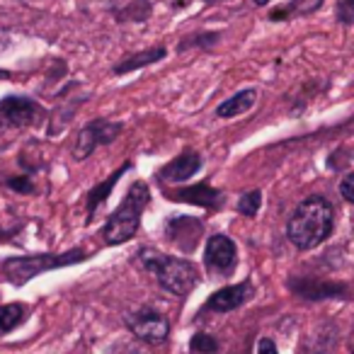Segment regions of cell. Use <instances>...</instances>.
I'll use <instances>...</instances> for the list:
<instances>
[{"label": "cell", "mask_w": 354, "mask_h": 354, "mask_svg": "<svg viewBox=\"0 0 354 354\" xmlns=\"http://www.w3.org/2000/svg\"><path fill=\"white\" fill-rule=\"evenodd\" d=\"M151 192L143 183H133L129 189L127 199L117 207V212L107 218L102 228V238L107 245H122V243L131 241L138 231V223H141V214L146 209Z\"/></svg>", "instance_id": "7a4b0ae2"}, {"label": "cell", "mask_w": 354, "mask_h": 354, "mask_svg": "<svg viewBox=\"0 0 354 354\" xmlns=\"http://www.w3.org/2000/svg\"><path fill=\"white\" fill-rule=\"evenodd\" d=\"M85 252L83 250H68L64 255H30V257H8L0 270L12 284L22 286L30 279H35L37 274H44L49 270H59V267H68L75 262H83Z\"/></svg>", "instance_id": "277c9868"}, {"label": "cell", "mask_w": 354, "mask_h": 354, "mask_svg": "<svg viewBox=\"0 0 354 354\" xmlns=\"http://www.w3.org/2000/svg\"><path fill=\"white\" fill-rule=\"evenodd\" d=\"M8 187L15 189V192H22V194L35 192V185H32L27 177H12V180H8Z\"/></svg>", "instance_id": "d6986e66"}, {"label": "cell", "mask_w": 354, "mask_h": 354, "mask_svg": "<svg viewBox=\"0 0 354 354\" xmlns=\"http://www.w3.org/2000/svg\"><path fill=\"white\" fill-rule=\"evenodd\" d=\"M257 354H279L274 347V342H272L270 337H262L260 342H257Z\"/></svg>", "instance_id": "44dd1931"}, {"label": "cell", "mask_w": 354, "mask_h": 354, "mask_svg": "<svg viewBox=\"0 0 354 354\" xmlns=\"http://www.w3.org/2000/svg\"><path fill=\"white\" fill-rule=\"evenodd\" d=\"M119 131H122V124H114V122H102V119H97V122H90L85 129H80L78 138H75V146H73V156L75 160H85L88 156H93V151L97 146H107V143H112L114 138L119 136Z\"/></svg>", "instance_id": "5b68a950"}, {"label": "cell", "mask_w": 354, "mask_h": 354, "mask_svg": "<svg viewBox=\"0 0 354 354\" xmlns=\"http://www.w3.org/2000/svg\"><path fill=\"white\" fill-rule=\"evenodd\" d=\"M252 3H255V6H267L270 0H252Z\"/></svg>", "instance_id": "7402d4cb"}, {"label": "cell", "mask_w": 354, "mask_h": 354, "mask_svg": "<svg viewBox=\"0 0 354 354\" xmlns=\"http://www.w3.org/2000/svg\"><path fill=\"white\" fill-rule=\"evenodd\" d=\"M199 167H202V158L194 151H187V153H183V156H177L175 160L167 162V165L158 172V177H160L162 183H172V185L187 183L189 177L197 175Z\"/></svg>", "instance_id": "9c48e42d"}, {"label": "cell", "mask_w": 354, "mask_h": 354, "mask_svg": "<svg viewBox=\"0 0 354 354\" xmlns=\"http://www.w3.org/2000/svg\"><path fill=\"white\" fill-rule=\"evenodd\" d=\"M0 78H8V73H6V71H0Z\"/></svg>", "instance_id": "603a6c76"}, {"label": "cell", "mask_w": 354, "mask_h": 354, "mask_svg": "<svg viewBox=\"0 0 354 354\" xmlns=\"http://www.w3.org/2000/svg\"><path fill=\"white\" fill-rule=\"evenodd\" d=\"M252 294V286L248 281L243 284H233V286H223V289L214 291L207 301L209 310H216V313H228V310H236L238 306H243Z\"/></svg>", "instance_id": "30bf717a"}, {"label": "cell", "mask_w": 354, "mask_h": 354, "mask_svg": "<svg viewBox=\"0 0 354 354\" xmlns=\"http://www.w3.org/2000/svg\"><path fill=\"white\" fill-rule=\"evenodd\" d=\"M352 354H354V342H352Z\"/></svg>", "instance_id": "cb8c5ba5"}, {"label": "cell", "mask_w": 354, "mask_h": 354, "mask_svg": "<svg viewBox=\"0 0 354 354\" xmlns=\"http://www.w3.org/2000/svg\"><path fill=\"white\" fill-rule=\"evenodd\" d=\"M339 194H342L347 202L354 204V172H352V175H347L342 183H339Z\"/></svg>", "instance_id": "ffe728a7"}, {"label": "cell", "mask_w": 354, "mask_h": 354, "mask_svg": "<svg viewBox=\"0 0 354 354\" xmlns=\"http://www.w3.org/2000/svg\"><path fill=\"white\" fill-rule=\"evenodd\" d=\"M189 347H192V352H202V354H216L218 352V342L212 337V335H204V333L194 335Z\"/></svg>", "instance_id": "ac0fdd59"}, {"label": "cell", "mask_w": 354, "mask_h": 354, "mask_svg": "<svg viewBox=\"0 0 354 354\" xmlns=\"http://www.w3.org/2000/svg\"><path fill=\"white\" fill-rule=\"evenodd\" d=\"M160 59H165V49H162V46H156V49H148V51H141V54L129 56L127 61H122L119 66H114V73L117 75L129 73V71H136V68H141V66H151Z\"/></svg>", "instance_id": "9a60e30c"}, {"label": "cell", "mask_w": 354, "mask_h": 354, "mask_svg": "<svg viewBox=\"0 0 354 354\" xmlns=\"http://www.w3.org/2000/svg\"><path fill=\"white\" fill-rule=\"evenodd\" d=\"M129 167H131V162H124V165L119 167L117 172H112V175H109L102 185H97V187H95L93 192L88 194V218H93V216H95V212H97V207L104 202V199L109 197V192H112V189H114V185H117V180L124 175V172L129 170Z\"/></svg>", "instance_id": "5bb4252c"}, {"label": "cell", "mask_w": 354, "mask_h": 354, "mask_svg": "<svg viewBox=\"0 0 354 354\" xmlns=\"http://www.w3.org/2000/svg\"><path fill=\"white\" fill-rule=\"evenodd\" d=\"M260 204H262V192L260 189H250V192L243 194L241 202H238V212H241L243 216H255V214L260 212Z\"/></svg>", "instance_id": "e0dca14e"}, {"label": "cell", "mask_w": 354, "mask_h": 354, "mask_svg": "<svg viewBox=\"0 0 354 354\" xmlns=\"http://www.w3.org/2000/svg\"><path fill=\"white\" fill-rule=\"evenodd\" d=\"M291 291L299 296H304V299H330V296H344L347 294V289L344 286H335V284H323V281H318L315 284L313 279H306V281H299V284H291Z\"/></svg>", "instance_id": "4fadbf2b"}, {"label": "cell", "mask_w": 354, "mask_h": 354, "mask_svg": "<svg viewBox=\"0 0 354 354\" xmlns=\"http://www.w3.org/2000/svg\"><path fill=\"white\" fill-rule=\"evenodd\" d=\"M127 325L138 339L143 342H165L167 335H170V323H167L165 315L156 313V310H138V313H131L127 318Z\"/></svg>", "instance_id": "52a82bcc"}, {"label": "cell", "mask_w": 354, "mask_h": 354, "mask_svg": "<svg viewBox=\"0 0 354 354\" xmlns=\"http://www.w3.org/2000/svg\"><path fill=\"white\" fill-rule=\"evenodd\" d=\"M41 119V107L30 97L8 95L0 100V122L6 127H30Z\"/></svg>", "instance_id": "8992f818"}, {"label": "cell", "mask_w": 354, "mask_h": 354, "mask_svg": "<svg viewBox=\"0 0 354 354\" xmlns=\"http://www.w3.org/2000/svg\"><path fill=\"white\" fill-rule=\"evenodd\" d=\"M25 318V306L20 304H6L0 306V335H8L17 328Z\"/></svg>", "instance_id": "2e32d148"}, {"label": "cell", "mask_w": 354, "mask_h": 354, "mask_svg": "<svg viewBox=\"0 0 354 354\" xmlns=\"http://www.w3.org/2000/svg\"><path fill=\"white\" fill-rule=\"evenodd\" d=\"M257 102V90L248 88V90H241V93H236L233 97H228L226 102H221L216 107V117L221 119H233L238 117V114H245L248 109H252Z\"/></svg>", "instance_id": "7c38bea8"}, {"label": "cell", "mask_w": 354, "mask_h": 354, "mask_svg": "<svg viewBox=\"0 0 354 354\" xmlns=\"http://www.w3.org/2000/svg\"><path fill=\"white\" fill-rule=\"evenodd\" d=\"M172 199H180V202H189V204H199V207H209V209H216L221 207V192H216L214 187L209 185H194L189 189H183V192H172Z\"/></svg>", "instance_id": "8fae6325"}, {"label": "cell", "mask_w": 354, "mask_h": 354, "mask_svg": "<svg viewBox=\"0 0 354 354\" xmlns=\"http://www.w3.org/2000/svg\"><path fill=\"white\" fill-rule=\"evenodd\" d=\"M333 204L315 194L296 207L294 216L289 218V226H286V236L299 250H310L328 241V236L333 233Z\"/></svg>", "instance_id": "6da1fadb"}, {"label": "cell", "mask_w": 354, "mask_h": 354, "mask_svg": "<svg viewBox=\"0 0 354 354\" xmlns=\"http://www.w3.org/2000/svg\"><path fill=\"white\" fill-rule=\"evenodd\" d=\"M207 267L218 274H228L236 267V245L228 236H212L204 250Z\"/></svg>", "instance_id": "ba28073f"}, {"label": "cell", "mask_w": 354, "mask_h": 354, "mask_svg": "<svg viewBox=\"0 0 354 354\" xmlns=\"http://www.w3.org/2000/svg\"><path fill=\"white\" fill-rule=\"evenodd\" d=\"M143 265L158 279V284L162 289H167L175 296H187L192 294V289L197 286V267L187 260H180V257L170 255H158V252H141Z\"/></svg>", "instance_id": "3957f363"}]
</instances>
